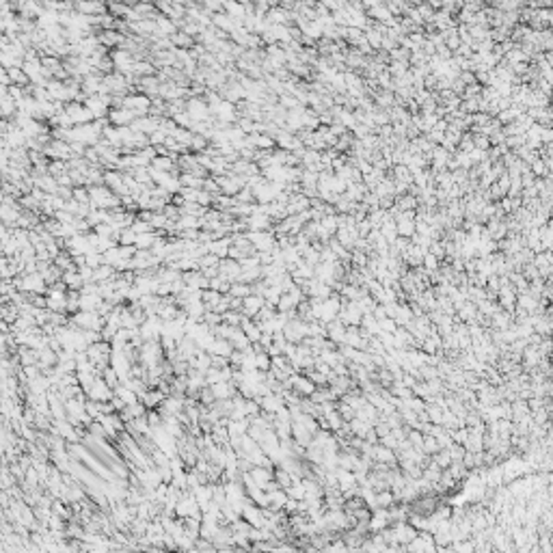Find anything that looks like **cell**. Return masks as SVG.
Instances as JSON below:
<instances>
[{
  "instance_id": "42",
  "label": "cell",
  "mask_w": 553,
  "mask_h": 553,
  "mask_svg": "<svg viewBox=\"0 0 553 553\" xmlns=\"http://www.w3.org/2000/svg\"><path fill=\"white\" fill-rule=\"evenodd\" d=\"M134 240H137V234H134L130 227H123V229L119 231V238H117L119 245H134Z\"/></svg>"
},
{
  "instance_id": "22",
  "label": "cell",
  "mask_w": 553,
  "mask_h": 553,
  "mask_svg": "<svg viewBox=\"0 0 553 553\" xmlns=\"http://www.w3.org/2000/svg\"><path fill=\"white\" fill-rule=\"evenodd\" d=\"M151 169H156V171H166V173H173V171H177L175 169V158H171V156H156L154 160H151Z\"/></svg>"
},
{
  "instance_id": "25",
  "label": "cell",
  "mask_w": 553,
  "mask_h": 553,
  "mask_svg": "<svg viewBox=\"0 0 553 553\" xmlns=\"http://www.w3.org/2000/svg\"><path fill=\"white\" fill-rule=\"evenodd\" d=\"M117 275V270L111 266V264H100L97 268H93V283H102V281H108Z\"/></svg>"
},
{
  "instance_id": "36",
  "label": "cell",
  "mask_w": 553,
  "mask_h": 553,
  "mask_svg": "<svg viewBox=\"0 0 553 553\" xmlns=\"http://www.w3.org/2000/svg\"><path fill=\"white\" fill-rule=\"evenodd\" d=\"M7 72H9L11 84H15V83H18V86L20 84H28V78H26V74L22 72V67H9Z\"/></svg>"
},
{
  "instance_id": "18",
  "label": "cell",
  "mask_w": 553,
  "mask_h": 553,
  "mask_svg": "<svg viewBox=\"0 0 553 553\" xmlns=\"http://www.w3.org/2000/svg\"><path fill=\"white\" fill-rule=\"evenodd\" d=\"M311 432L307 430L305 426L301 424V421H292V439H294L296 443H301V445H309V443H311Z\"/></svg>"
},
{
  "instance_id": "6",
  "label": "cell",
  "mask_w": 553,
  "mask_h": 553,
  "mask_svg": "<svg viewBox=\"0 0 553 553\" xmlns=\"http://www.w3.org/2000/svg\"><path fill=\"white\" fill-rule=\"evenodd\" d=\"M111 367L117 372L119 381H128L130 378V367H132V361L128 359V355L123 350H112L111 352Z\"/></svg>"
},
{
  "instance_id": "49",
  "label": "cell",
  "mask_w": 553,
  "mask_h": 553,
  "mask_svg": "<svg viewBox=\"0 0 553 553\" xmlns=\"http://www.w3.org/2000/svg\"><path fill=\"white\" fill-rule=\"evenodd\" d=\"M430 7H441V0H426Z\"/></svg>"
},
{
  "instance_id": "32",
  "label": "cell",
  "mask_w": 553,
  "mask_h": 553,
  "mask_svg": "<svg viewBox=\"0 0 553 553\" xmlns=\"http://www.w3.org/2000/svg\"><path fill=\"white\" fill-rule=\"evenodd\" d=\"M324 419H327V424H329V430H331V432L339 430L341 424H344V419H341V415H339V411H337V409H333V411H329V413H324Z\"/></svg>"
},
{
  "instance_id": "2",
  "label": "cell",
  "mask_w": 553,
  "mask_h": 553,
  "mask_svg": "<svg viewBox=\"0 0 553 553\" xmlns=\"http://www.w3.org/2000/svg\"><path fill=\"white\" fill-rule=\"evenodd\" d=\"M173 512H175V517H180V519L201 517V508H199V503H197V499H194V495L191 491H184L182 493V497L177 499Z\"/></svg>"
},
{
  "instance_id": "39",
  "label": "cell",
  "mask_w": 553,
  "mask_h": 553,
  "mask_svg": "<svg viewBox=\"0 0 553 553\" xmlns=\"http://www.w3.org/2000/svg\"><path fill=\"white\" fill-rule=\"evenodd\" d=\"M102 378H104V381H106V385H108V387H112V389H115L117 385L121 383V381H119V376H117V372L112 370L111 365H108V367H104V370H102Z\"/></svg>"
},
{
  "instance_id": "12",
  "label": "cell",
  "mask_w": 553,
  "mask_h": 553,
  "mask_svg": "<svg viewBox=\"0 0 553 553\" xmlns=\"http://www.w3.org/2000/svg\"><path fill=\"white\" fill-rule=\"evenodd\" d=\"M262 305H264V296H259V294H249V296L242 298L240 311L245 313L247 318H253V316H255V313L259 311V309H262Z\"/></svg>"
},
{
  "instance_id": "13",
  "label": "cell",
  "mask_w": 553,
  "mask_h": 553,
  "mask_svg": "<svg viewBox=\"0 0 553 553\" xmlns=\"http://www.w3.org/2000/svg\"><path fill=\"white\" fill-rule=\"evenodd\" d=\"M210 389H212V393H214V398H216V400H229V398H234V395L238 393L236 385L231 383V381H221V383H214V385H210Z\"/></svg>"
},
{
  "instance_id": "37",
  "label": "cell",
  "mask_w": 553,
  "mask_h": 553,
  "mask_svg": "<svg viewBox=\"0 0 553 553\" xmlns=\"http://www.w3.org/2000/svg\"><path fill=\"white\" fill-rule=\"evenodd\" d=\"M255 370H259V372H268L270 370V355L266 350L255 352Z\"/></svg>"
},
{
  "instance_id": "33",
  "label": "cell",
  "mask_w": 553,
  "mask_h": 553,
  "mask_svg": "<svg viewBox=\"0 0 553 553\" xmlns=\"http://www.w3.org/2000/svg\"><path fill=\"white\" fill-rule=\"evenodd\" d=\"M439 449H441V447H439L437 437H432V435H424V441H421V452L428 454V456H432V454H437Z\"/></svg>"
},
{
  "instance_id": "21",
  "label": "cell",
  "mask_w": 553,
  "mask_h": 553,
  "mask_svg": "<svg viewBox=\"0 0 553 553\" xmlns=\"http://www.w3.org/2000/svg\"><path fill=\"white\" fill-rule=\"evenodd\" d=\"M61 281L67 285V290H80V287L84 285V281H83V276H80L78 268H76V270H65V273L61 275Z\"/></svg>"
},
{
  "instance_id": "27",
  "label": "cell",
  "mask_w": 553,
  "mask_h": 553,
  "mask_svg": "<svg viewBox=\"0 0 553 553\" xmlns=\"http://www.w3.org/2000/svg\"><path fill=\"white\" fill-rule=\"evenodd\" d=\"M180 184L184 188H201L203 186V177L194 175V173H188V171H182Z\"/></svg>"
},
{
  "instance_id": "10",
  "label": "cell",
  "mask_w": 553,
  "mask_h": 553,
  "mask_svg": "<svg viewBox=\"0 0 553 553\" xmlns=\"http://www.w3.org/2000/svg\"><path fill=\"white\" fill-rule=\"evenodd\" d=\"M137 119V115H134L132 111H128V108H112L111 112H108V121L112 123V126H130V123Z\"/></svg>"
},
{
  "instance_id": "8",
  "label": "cell",
  "mask_w": 553,
  "mask_h": 553,
  "mask_svg": "<svg viewBox=\"0 0 553 553\" xmlns=\"http://www.w3.org/2000/svg\"><path fill=\"white\" fill-rule=\"evenodd\" d=\"M290 378H292V391L298 393L301 398H309V395H311V391L316 389V385L309 381L307 374L296 372V374H290Z\"/></svg>"
},
{
  "instance_id": "43",
  "label": "cell",
  "mask_w": 553,
  "mask_h": 553,
  "mask_svg": "<svg viewBox=\"0 0 553 553\" xmlns=\"http://www.w3.org/2000/svg\"><path fill=\"white\" fill-rule=\"evenodd\" d=\"M130 229L134 231V234H147V231H154V227H151L147 221H140V219H134V223L130 225Z\"/></svg>"
},
{
  "instance_id": "48",
  "label": "cell",
  "mask_w": 553,
  "mask_h": 553,
  "mask_svg": "<svg viewBox=\"0 0 553 553\" xmlns=\"http://www.w3.org/2000/svg\"><path fill=\"white\" fill-rule=\"evenodd\" d=\"M0 84H11L9 72H7V67H2V65H0Z\"/></svg>"
},
{
  "instance_id": "47",
  "label": "cell",
  "mask_w": 553,
  "mask_h": 553,
  "mask_svg": "<svg viewBox=\"0 0 553 553\" xmlns=\"http://www.w3.org/2000/svg\"><path fill=\"white\" fill-rule=\"evenodd\" d=\"M378 329L381 331H389V333H393L395 329H398V324H395L393 318H383L381 322H378Z\"/></svg>"
},
{
  "instance_id": "23",
  "label": "cell",
  "mask_w": 553,
  "mask_h": 553,
  "mask_svg": "<svg viewBox=\"0 0 553 553\" xmlns=\"http://www.w3.org/2000/svg\"><path fill=\"white\" fill-rule=\"evenodd\" d=\"M102 301H104V298H102L100 294H84V292H80V309H83V311H95Z\"/></svg>"
},
{
  "instance_id": "30",
  "label": "cell",
  "mask_w": 553,
  "mask_h": 553,
  "mask_svg": "<svg viewBox=\"0 0 553 553\" xmlns=\"http://www.w3.org/2000/svg\"><path fill=\"white\" fill-rule=\"evenodd\" d=\"M156 238H158V231H147V234H138L137 240H134V247L137 249H151V245L156 242Z\"/></svg>"
},
{
  "instance_id": "44",
  "label": "cell",
  "mask_w": 553,
  "mask_h": 553,
  "mask_svg": "<svg viewBox=\"0 0 553 553\" xmlns=\"http://www.w3.org/2000/svg\"><path fill=\"white\" fill-rule=\"evenodd\" d=\"M376 102H378V106H383V108H389L395 102V95L391 93V91H383V93H378L376 95Z\"/></svg>"
},
{
  "instance_id": "5",
  "label": "cell",
  "mask_w": 553,
  "mask_h": 553,
  "mask_svg": "<svg viewBox=\"0 0 553 553\" xmlns=\"http://www.w3.org/2000/svg\"><path fill=\"white\" fill-rule=\"evenodd\" d=\"M84 395L89 400H97V402H108V400L112 398V387H108L106 381L100 376H95V381L91 383V387L84 391Z\"/></svg>"
},
{
  "instance_id": "38",
  "label": "cell",
  "mask_w": 553,
  "mask_h": 553,
  "mask_svg": "<svg viewBox=\"0 0 553 553\" xmlns=\"http://www.w3.org/2000/svg\"><path fill=\"white\" fill-rule=\"evenodd\" d=\"M275 482H276V484L281 486V489H287V486L292 484V475L287 473L285 469H281V467H275Z\"/></svg>"
},
{
  "instance_id": "24",
  "label": "cell",
  "mask_w": 553,
  "mask_h": 553,
  "mask_svg": "<svg viewBox=\"0 0 553 553\" xmlns=\"http://www.w3.org/2000/svg\"><path fill=\"white\" fill-rule=\"evenodd\" d=\"M229 344L234 346V350H247L249 346H251V341H249V337L245 335V331H242L240 327H236L234 333H231V337H229Z\"/></svg>"
},
{
  "instance_id": "16",
  "label": "cell",
  "mask_w": 553,
  "mask_h": 553,
  "mask_svg": "<svg viewBox=\"0 0 553 553\" xmlns=\"http://www.w3.org/2000/svg\"><path fill=\"white\" fill-rule=\"evenodd\" d=\"M205 352H210V355H223L229 359V355L234 352V346L229 344V339H223V337H214L212 344L205 348Z\"/></svg>"
},
{
  "instance_id": "45",
  "label": "cell",
  "mask_w": 553,
  "mask_h": 553,
  "mask_svg": "<svg viewBox=\"0 0 553 553\" xmlns=\"http://www.w3.org/2000/svg\"><path fill=\"white\" fill-rule=\"evenodd\" d=\"M471 138H473V147L489 151V147H491V140H489V137H484V134H475V137H471Z\"/></svg>"
},
{
  "instance_id": "14",
  "label": "cell",
  "mask_w": 553,
  "mask_h": 553,
  "mask_svg": "<svg viewBox=\"0 0 553 553\" xmlns=\"http://www.w3.org/2000/svg\"><path fill=\"white\" fill-rule=\"evenodd\" d=\"M165 391H160L158 387H147V391L140 395V402L145 404V409H158L165 400Z\"/></svg>"
},
{
  "instance_id": "40",
  "label": "cell",
  "mask_w": 553,
  "mask_h": 553,
  "mask_svg": "<svg viewBox=\"0 0 553 553\" xmlns=\"http://www.w3.org/2000/svg\"><path fill=\"white\" fill-rule=\"evenodd\" d=\"M430 458L435 460V463H437V465H439V467H441V469H445L447 465L452 463V458H449V452H447V447H445V449H439V452H437V454H432Z\"/></svg>"
},
{
  "instance_id": "17",
  "label": "cell",
  "mask_w": 553,
  "mask_h": 553,
  "mask_svg": "<svg viewBox=\"0 0 553 553\" xmlns=\"http://www.w3.org/2000/svg\"><path fill=\"white\" fill-rule=\"evenodd\" d=\"M344 335H346V324H341L337 318L331 320L327 324V337L333 341V344H341L344 341Z\"/></svg>"
},
{
  "instance_id": "11",
  "label": "cell",
  "mask_w": 553,
  "mask_h": 553,
  "mask_svg": "<svg viewBox=\"0 0 553 553\" xmlns=\"http://www.w3.org/2000/svg\"><path fill=\"white\" fill-rule=\"evenodd\" d=\"M76 9L83 15H102L106 11L102 0H76Z\"/></svg>"
},
{
  "instance_id": "4",
  "label": "cell",
  "mask_w": 553,
  "mask_h": 553,
  "mask_svg": "<svg viewBox=\"0 0 553 553\" xmlns=\"http://www.w3.org/2000/svg\"><path fill=\"white\" fill-rule=\"evenodd\" d=\"M63 112L67 115L69 119H72L74 126H80V123H89L93 121V112L89 111L84 104H80V102H67V106L63 108Z\"/></svg>"
},
{
  "instance_id": "41",
  "label": "cell",
  "mask_w": 553,
  "mask_h": 553,
  "mask_svg": "<svg viewBox=\"0 0 553 553\" xmlns=\"http://www.w3.org/2000/svg\"><path fill=\"white\" fill-rule=\"evenodd\" d=\"M72 199L78 203H89V188L84 186H74L72 188Z\"/></svg>"
},
{
  "instance_id": "20",
  "label": "cell",
  "mask_w": 553,
  "mask_h": 553,
  "mask_svg": "<svg viewBox=\"0 0 553 553\" xmlns=\"http://www.w3.org/2000/svg\"><path fill=\"white\" fill-rule=\"evenodd\" d=\"M285 501H287L285 489H275V491L268 493V508L270 510H283Z\"/></svg>"
},
{
  "instance_id": "9",
  "label": "cell",
  "mask_w": 553,
  "mask_h": 553,
  "mask_svg": "<svg viewBox=\"0 0 553 553\" xmlns=\"http://www.w3.org/2000/svg\"><path fill=\"white\" fill-rule=\"evenodd\" d=\"M205 247H208V253H212L219 259H225L227 253H229V247H231V238L223 236L219 240H210V242H205Z\"/></svg>"
},
{
  "instance_id": "3",
  "label": "cell",
  "mask_w": 553,
  "mask_h": 553,
  "mask_svg": "<svg viewBox=\"0 0 553 553\" xmlns=\"http://www.w3.org/2000/svg\"><path fill=\"white\" fill-rule=\"evenodd\" d=\"M123 108L132 111L137 117H143V115H149V106H151V100L145 93H132V95H126L121 102Z\"/></svg>"
},
{
  "instance_id": "26",
  "label": "cell",
  "mask_w": 553,
  "mask_h": 553,
  "mask_svg": "<svg viewBox=\"0 0 553 553\" xmlns=\"http://www.w3.org/2000/svg\"><path fill=\"white\" fill-rule=\"evenodd\" d=\"M121 39H123V37L119 35V32L111 30V28H106V30L102 32L100 37H97V41H100V46H104V48H112V46H119V43H121Z\"/></svg>"
},
{
  "instance_id": "15",
  "label": "cell",
  "mask_w": 553,
  "mask_h": 553,
  "mask_svg": "<svg viewBox=\"0 0 553 553\" xmlns=\"http://www.w3.org/2000/svg\"><path fill=\"white\" fill-rule=\"evenodd\" d=\"M247 143L255 149H273L275 147V138L268 137L266 132H253L247 134Z\"/></svg>"
},
{
  "instance_id": "34",
  "label": "cell",
  "mask_w": 553,
  "mask_h": 553,
  "mask_svg": "<svg viewBox=\"0 0 553 553\" xmlns=\"http://www.w3.org/2000/svg\"><path fill=\"white\" fill-rule=\"evenodd\" d=\"M171 43H173V48H191L193 46V37L191 35H186V32H173L171 35Z\"/></svg>"
},
{
  "instance_id": "1",
  "label": "cell",
  "mask_w": 553,
  "mask_h": 553,
  "mask_svg": "<svg viewBox=\"0 0 553 553\" xmlns=\"http://www.w3.org/2000/svg\"><path fill=\"white\" fill-rule=\"evenodd\" d=\"M84 352H86V357H89V361L97 367V372H100V374H102L104 367L111 365V352H112L111 341L100 339V341H95V344H89Z\"/></svg>"
},
{
  "instance_id": "35",
  "label": "cell",
  "mask_w": 553,
  "mask_h": 553,
  "mask_svg": "<svg viewBox=\"0 0 553 553\" xmlns=\"http://www.w3.org/2000/svg\"><path fill=\"white\" fill-rule=\"evenodd\" d=\"M287 497H292V499H305V486H303V480L301 482H292L290 486L285 489Z\"/></svg>"
},
{
  "instance_id": "46",
  "label": "cell",
  "mask_w": 553,
  "mask_h": 553,
  "mask_svg": "<svg viewBox=\"0 0 553 553\" xmlns=\"http://www.w3.org/2000/svg\"><path fill=\"white\" fill-rule=\"evenodd\" d=\"M456 147H458L460 151H467V154H469V151L473 149V138H471V134H463Z\"/></svg>"
},
{
  "instance_id": "19",
  "label": "cell",
  "mask_w": 553,
  "mask_h": 553,
  "mask_svg": "<svg viewBox=\"0 0 553 553\" xmlns=\"http://www.w3.org/2000/svg\"><path fill=\"white\" fill-rule=\"evenodd\" d=\"M18 9H20V13H22V18H24V20L39 18V15L43 13L41 7H39V2H35V0H22V2L18 4Z\"/></svg>"
},
{
  "instance_id": "29",
  "label": "cell",
  "mask_w": 553,
  "mask_h": 553,
  "mask_svg": "<svg viewBox=\"0 0 553 553\" xmlns=\"http://www.w3.org/2000/svg\"><path fill=\"white\" fill-rule=\"evenodd\" d=\"M214 26H219L221 30H234V28H238V26H240V22H236V20H231L229 15H214Z\"/></svg>"
},
{
  "instance_id": "7",
  "label": "cell",
  "mask_w": 553,
  "mask_h": 553,
  "mask_svg": "<svg viewBox=\"0 0 553 553\" xmlns=\"http://www.w3.org/2000/svg\"><path fill=\"white\" fill-rule=\"evenodd\" d=\"M186 112L191 115L193 121H203V119L212 117L210 115L208 102L201 100V97H191V100H186Z\"/></svg>"
},
{
  "instance_id": "28",
  "label": "cell",
  "mask_w": 553,
  "mask_h": 553,
  "mask_svg": "<svg viewBox=\"0 0 553 553\" xmlns=\"http://www.w3.org/2000/svg\"><path fill=\"white\" fill-rule=\"evenodd\" d=\"M370 424H367V421H363L361 417H352L350 419V430H352V435L355 437H361V439H365V435H367V430H370Z\"/></svg>"
},
{
  "instance_id": "31",
  "label": "cell",
  "mask_w": 553,
  "mask_h": 553,
  "mask_svg": "<svg viewBox=\"0 0 553 553\" xmlns=\"http://www.w3.org/2000/svg\"><path fill=\"white\" fill-rule=\"evenodd\" d=\"M227 294H231V296H236V298H245V296L251 294V285H249V283H242V281H234V283L229 285V292H227Z\"/></svg>"
}]
</instances>
